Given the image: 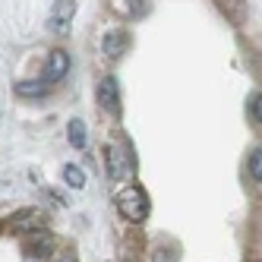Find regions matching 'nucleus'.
Masks as SVG:
<instances>
[{"label": "nucleus", "mask_w": 262, "mask_h": 262, "mask_svg": "<svg viewBox=\"0 0 262 262\" xmlns=\"http://www.w3.org/2000/svg\"><path fill=\"white\" fill-rule=\"evenodd\" d=\"M63 183L70 186V190H85V171L76 164H67L63 167Z\"/></svg>", "instance_id": "obj_9"}, {"label": "nucleus", "mask_w": 262, "mask_h": 262, "mask_svg": "<svg viewBox=\"0 0 262 262\" xmlns=\"http://www.w3.org/2000/svg\"><path fill=\"white\" fill-rule=\"evenodd\" d=\"M67 133H70V145H76V148H85V123H82L79 117H73V120H70Z\"/></svg>", "instance_id": "obj_10"}, {"label": "nucleus", "mask_w": 262, "mask_h": 262, "mask_svg": "<svg viewBox=\"0 0 262 262\" xmlns=\"http://www.w3.org/2000/svg\"><path fill=\"white\" fill-rule=\"evenodd\" d=\"M51 234L48 231H29L26 234V253L32 256V259H45L48 253H51Z\"/></svg>", "instance_id": "obj_7"}, {"label": "nucleus", "mask_w": 262, "mask_h": 262, "mask_svg": "<svg viewBox=\"0 0 262 262\" xmlns=\"http://www.w3.org/2000/svg\"><path fill=\"white\" fill-rule=\"evenodd\" d=\"M98 104L107 111V114H120V85H117V79L114 76H104L101 82H98Z\"/></svg>", "instance_id": "obj_4"}, {"label": "nucleus", "mask_w": 262, "mask_h": 262, "mask_svg": "<svg viewBox=\"0 0 262 262\" xmlns=\"http://www.w3.org/2000/svg\"><path fill=\"white\" fill-rule=\"evenodd\" d=\"M250 111H253V120H256V123H262V92H259V95H253Z\"/></svg>", "instance_id": "obj_12"}, {"label": "nucleus", "mask_w": 262, "mask_h": 262, "mask_svg": "<svg viewBox=\"0 0 262 262\" xmlns=\"http://www.w3.org/2000/svg\"><path fill=\"white\" fill-rule=\"evenodd\" d=\"M250 174L256 183H262V145L253 148V155H250Z\"/></svg>", "instance_id": "obj_11"}, {"label": "nucleus", "mask_w": 262, "mask_h": 262, "mask_svg": "<svg viewBox=\"0 0 262 262\" xmlns=\"http://www.w3.org/2000/svg\"><path fill=\"white\" fill-rule=\"evenodd\" d=\"M48 82L45 79H29V82H16V95H23V98H41L48 95Z\"/></svg>", "instance_id": "obj_8"}, {"label": "nucleus", "mask_w": 262, "mask_h": 262, "mask_svg": "<svg viewBox=\"0 0 262 262\" xmlns=\"http://www.w3.org/2000/svg\"><path fill=\"white\" fill-rule=\"evenodd\" d=\"M114 205H117V212L126 221H133V224H142L148 218V209H152V205H148L145 190H142V186H136V183H129V186H123V190H117Z\"/></svg>", "instance_id": "obj_1"}, {"label": "nucleus", "mask_w": 262, "mask_h": 262, "mask_svg": "<svg viewBox=\"0 0 262 262\" xmlns=\"http://www.w3.org/2000/svg\"><path fill=\"white\" fill-rule=\"evenodd\" d=\"M57 262H76V256H73V253H63V256H60Z\"/></svg>", "instance_id": "obj_13"}, {"label": "nucleus", "mask_w": 262, "mask_h": 262, "mask_svg": "<svg viewBox=\"0 0 262 262\" xmlns=\"http://www.w3.org/2000/svg\"><path fill=\"white\" fill-rule=\"evenodd\" d=\"M126 48H129V32L126 29H111L101 38V51H104V57H111V60L123 57Z\"/></svg>", "instance_id": "obj_6"}, {"label": "nucleus", "mask_w": 262, "mask_h": 262, "mask_svg": "<svg viewBox=\"0 0 262 262\" xmlns=\"http://www.w3.org/2000/svg\"><path fill=\"white\" fill-rule=\"evenodd\" d=\"M73 16H76V4L73 0H60V4H51V16H48V29L54 35H67Z\"/></svg>", "instance_id": "obj_3"}, {"label": "nucleus", "mask_w": 262, "mask_h": 262, "mask_svg": "<svg viewBox=\"0 0 262 262\" xmlns=\"http://www.w3.org/2000/svg\"><path fill=\"white\" fill-rule=\"evenodd\" d=\"M107 174L111 180H123L126 174H133V161H129V142L117 139L107 145Z\"/></svg>", "instance_id": "obj_2"}, {"label": "nucleus", "mask_w": 262, "mask_h": 262, "mask_svg": "<svg viewBox=\"0 0 262 262\" xmlns=\"http://www.w3.org/2000/svg\"><path fill=\"white\" fill-rule=\"evenodd\" d=\"M70 73V54L67 51H51L48 54V60H45V82L51 85V82H60L63 76Z\"/></svg>", "instance_id": "obj_5"}]
</instances>
